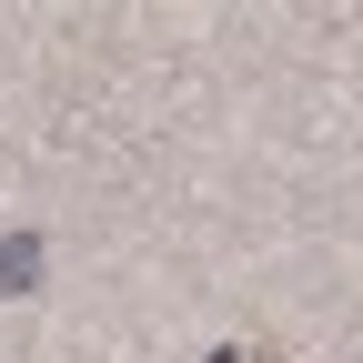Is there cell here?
I'll return each instance as SVG.
<instances>
[{
  "label": "cell",
  "instance_id": "obj_1",
  "mask_svg": "<svg viewBox=\"0 0 363 363\" xmlns=\"http://www.w3.org/2000/svg\"><path fill=\"white\" fill-rule=\"evenodd\" d=\"M0 293H40V242L30 233H0Z\"/></svg>",
  "mask_w": 363,
  "mask_h": 363
}]
</instances>
